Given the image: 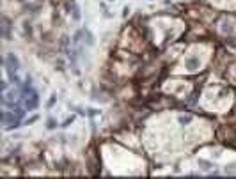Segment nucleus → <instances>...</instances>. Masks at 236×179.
I'll return each mask as SVG.
<instances>
[{
  "instance_id": "1",
  "label": "nucleus",
  "mask_w": 236,
  "mask_h": 179,
  "mask_svg": "<svg viewBox=\"0 0 236 179\" xmlns=\"http://www.w3.org/2000/svg\"><path fill=\"white\" fill-rule=\"evenodd\" d=\"M7 67H9V73H12V67L18 69V59H16L12 53L7 55Z\"/></svg>"
},
{
  "instance_id": "2",
  "label": "nucleus",
  "mask_w": 236,
  "mask_h": 179,
  "mask_svg": "<svg viewBox=\"0 0 236 179\" xmlns=\"http://www.w3.org/2000/svg\"><path fill=\"white\" fill-rule=\"evenodd\" d=\"M187 67H188V69H197V67H199V59H197V57H190V59L187 60Z\"/></svg>"
},
{
  "instance_id": "3",
  "label": "nucleus",
  "mask_w": 236,
  "mask_h": 179,
  "mask_svg": "<svg viewBox=\"0 0 236 179\" xmlns=\"http://www.w3.org/2000/svg\"><path fill=\"white\" fill-rule=\"evenodd\" d=\"M179 122L181 124H187V122H190V117H179Z\"/></svg>"
}]
</instances>
